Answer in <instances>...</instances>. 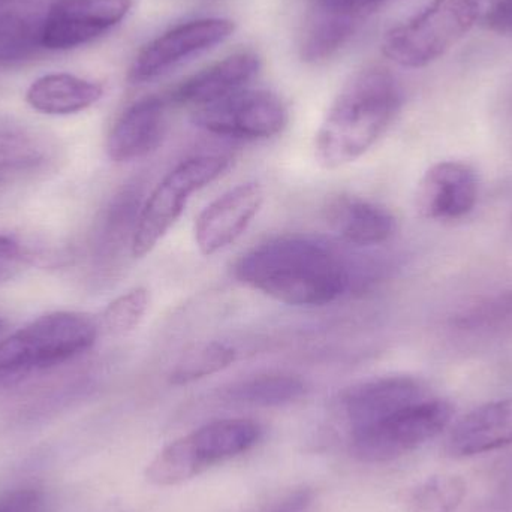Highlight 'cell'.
Here are the masks:
<instances>
[{"instance_id": "obj_12", "label": "cell", "mask_w": 512, "mask_h": 512, "mask_svg": "<svg viewBox=\"0 0 512 512\" xmlns=\"http://www.w3.org/2000/svg\"><path fill=\"white\" fill-rule=\"evenodd\" d=\"M429 396H432L429 387L414 376H381L349 388L343 394L342 409L354 432Z\"/></svg>"}, {"instance_id": "obj_30", "label": "cell", "mask_w": 512, "mask_h": 512, "mask_svg": "<svg viewBox=\"0 0 512 512\" xmlns=\"http://www.w3.org/2000/svg\"><path fill=\"white\" fill-rule=\"evenodd\" d=\"M44 499L33 489L18 490L0 499V512H42Z\"/></svg>"}, {"instance_id": "obj_8", "label": "cell", "mask_w": 512, "mask_h": 512, "mask_svg": "<svg viewBox=\"0 0 512 512\" xmlns=\"http://www.w3.org/2000/svg\"><path fill=\"white\" fill-rule=\"evenodd\" d=\"M234 30L233 20L219 17L198 18L171 27L138 51L128 71L129 83H150L164 77L188 60L227 41Z\"/></svg>"}, {"instance_id": "obj_6", "label": "cell", "mask_w": 512, "mask_h": 512, "mask_svg": "<svg viewBox=\"0 0 512 512\" xmlns=\"http://www.w3.org/2000/svg\"><path fill=\"white\" fill-rule=\"evenodd\" d=\"M453 403L441 397L418 400L385 420L351 432V451L360 462H393L438 438L454 417Z\"/></svg>"}, {"instance_id": "obj_27", "label": "cell", "mask_w": 512, "mask_h": 512, "mask_svg": "<svg viewBox=\"0 0 512 512\" xmlns=\"http://www.w3.org/2000/svg\"><path fill=\"white\" fill-rule=\"evenodd\" d=\"M26 261L27 255L20 243L0 234V285L14 279Z\"/></svg>"}, {"instance_id": "obj_29", "label": "cell", "mask_w": 512, "mask_h": 512, "mask_svg": "<svg viewBox=\"0 0 512 512\" xmlns=\"http://www.w3.org/2000/svg\"><path fill=\"white\" fill-rule=\"evenodd\" d=\"M313 8L330 9L343 14L357 15L366 20L372 12L390 0H307Z\"/></svg>"}, {"instance_id": "obj_4", "label": "cell", "mask_w": 512, "mask_h": 512, "mask_svg": "<svg viewBox=\"0 0 512 512\" xmlns=\"http://www.w3.org/2000/svg\"><path fill=\"white\" fill-rule=\"evenodd\" d=\"M478 15L477 0H432L423 11L387 32L382 53L403 68H424L466 36Z\"/></svg>"}, {"instance_id": "obj_19", "label": "cell", "mask_w": 512, "mask_h": 512, "mask_svg": "<svg viewBox=\"0 0 512 512\" xmlns=\"http://www.w3.org/2000/svg\"><path fill=\"white\" fill-rule=\"evenodd\" d=\"M104 95V87L96 81L57 72L38 78L30 84L26 101L33 110L48 116H69L95 105Z\"/></svg>"}, {"instance_id": "obj_20", "label": "cell", "mask_w": 512, "mask_h": 512, "mask_svg": "<svg viewBox=\"0 0 512 512\" xmlns=\"http://www.w3.org/2000/svg\"><path fill=\"white\" fill-rule=\"evenodd\" d=\"M304 23L300 36L301 60L306 63H322L336 56L357 35L364 18L343 14L330 9L313 8Z\"/></svg>"}, {"instance_id": "obj_21", "label": "cell", "mask_w": 512, "mask_h": 512, "mask_svg": "<svg viewBox=\"0 0 512 512\" xmlns=\"http://www.w3.org/2000/svg\"><path fill=\"white\" fill-rule=\"evenodd\" d=\"M307 384L292 373L270 372L249 376L231 385L227 397L240 405L276 408L291 405L307 394Z\"/></svg>"}, {"instance_id": "obj_7", "label": "cell", "mask_w": 512, "mask_h": 512, "mask_svg": "<svg viewBox=\"0 0 512 512\" xmlns=\"http://www.w3.org/2000/svg\"><path fill=\"white\" fill-rule=\"evenodd\" d=\"M192 123L222 138L267 140L285 129L288 110L276 93L246 87L221 101L195 108Z\"/></svg>"}, {"instance_id": "obj_15", "label": "cell", "mask_w": 512, "mask_h": 512, "mask_svg": "<svg viewBox=\"0 0 512 512\" xmlns=\"http://www.w3.org/2000/svg\"><path fill=\"white\" fill-rule=\"evenodd\" d=\"M512 445V397L474 409L457 421L445 451L454 459L480 456Z\"/></svg>"}, {"instance_id": "obj_22", "label": "cell", "mask_w": 512, "mask_h": 512, "mask_svg": "<svg viewBox=\"0 0 512 512\" xmlns=\"http://www.w3.org/2000/svg\"><path fill=\"white\" fill-rule=\"evenodd\" d=\"M237 360V351L230 343L210 340L186 349L171 369L170 382L177 387L194 384L216 373L224 372Z\"/></svg>"}, {"instance_id": "obj_16", "label": "cell", "mask_w": 512, "mask_h": 512, "mask_svg": "<svg viewBox=\"0 0 512 512\" xmlns=\"http://www.w3.org/2000/svg\"><path fill=\"white\" fill-rule=\"evenodd\" d=\"M327 224L342 242L361 248L384 245L397 231L387 207L355 195H339L328 204Z\"/></svg>"}, {"instance_id": "obj_14", "label": "cell", "mask_w": 512, "mask_h": 512, "mask_svg": "<svg viewBox=\"0 0 512 512\" xmlns=\"http://www.w3.org/2000/svg\"><path fill=\"white\" fill-rule=\"evenodd\" d=\"M261 71V59L254 51H239L212 63L182 81L171 92L170 101L200 108L246 89Z\"/></svg>"}, {"instance_id": "obj_9", "label": "cell", "mask_w": 512, "mask_h": 512, "mask_svg": "<svg viewBox=\"0 0 512 512\" xmlns=\"http://www.w3.org/2000/svg\"><path fill=\"white\" fill-rule=\"evenodd\" d=\"M134 0H53L42 24L44 50L81 47L122 23Z\"/></svg>"}, {"instance_id": "obj_11", "label": "cell", "mask_w": 512, "mask_h": 512, "mask_svg": "<svg viewBox=\"0 0 512 512\" xmlns=\"http://www.w3.org/2000/svg\"><path fill=\"white\" fill-rule=\"evenodd\" d=\"M478 189V176L471 165L439 162L418 183L415 210L427 221H457L477 206Z\"/></svg>"}, {"instance_id": "obj_10", "label": "cell", "mask_w": 512, "mask_h": 512, "mask_svg": "<svg viewBox=\"0 0 512 512\" xmlns=\"http://www.w3.org/2000/svg\"><path fill=\"white\" fill-rule=\"evenodd\" d=\"M262 204L264 189L256 182L240 183L219 195L195 218L198 251L212 256L236 243L254 222Z\"/></svg>"}, {"instance_id": "obj_24", "label": "cell", "mask_w": 512, "mask_h": 512, "mask_svg": "<svg viewBox=\"0 0 512 512\" xmlns=\"http://www.w3.org/2000/svg\"><path fill=\"white\" fill-rule=\"evenodd\" d=\"M200 474V468L185 438L177 439L167 445L146 469L147 481L159 487L177 486Z\"/></svg>"}, {"instance_id": "obj_13", "label": "cell", "mask_w": 512, "mask_h": 512, "mask_svg": "<svg viewBox=\"0 0 512 512\" xmlns=\"http://www.w3.org/2000/svg\"><path fill=\"white\" fill-rule=\"evenodd\" d=\"M167 134V101L146 96L129 105L114 123L107 140L111 161L132 162L155 152Z\"/></svg>"}, {"instance_id": "obj_18", "label": "cell", "mask_w": 512, "mask_h": 512, "mask_svg": "<svg viewBox=\"0 0 512 512\" xmlns=\"http://www.w3.org/2000/svg\"><path fill=\"white\" fill-rule=\"evenodd\" d=\"M262 436L258 423L249 418L213 421L183 436L200 471L254 448Z\"/></svg>"}, {"instance_id": "obj_2", "label": "cell", "mask_w": 512, "mask_h": 512, "mask_svg": "<svg viewBox=\"0 0 512 512\" xmlns=\"http://www.w3.org/2000/svg\"><path fill=\"white\" fill-rule=\"evenodd\" d=\"M402 92L384 68L355 72L331 102L315 137V158L325 170L358 161L399 114Z\"/></svg>"}, {"instance_id": "obj_3", "label": "cell", "mask_w": 512, "mask_h": 512, "mask_svg": "<svg viewBox=\"0 0 512 512\" xmlns=\"http://www.w3.org/2000/svg\"><path fill=\"white\" fill-rule=\"evenodd\" d=\"M98 339V324L78 312L39 316L0 342V385H12L86 354Z\"/></svg>"}, {"instance_id": "obj_31", "label": "cell", "mask_w": 512, "mask_h": 512, "mask_svg": "<svg viewBox=\"0 0 512 512\" xmlns=\"http://www.w3.org/2000/svg\"><path fill=\"white\" fill-rule=\"evenodd\" d=\"M315 504V493L309 489L295 490L277 502L268 512H310Z\"/></svg>"}, {"instance_id": "obj_23", "label": "cell", "mask_w": 512, "mask_h": 512, "mask_svg": "<svg viewBox=\"0 0 512 512\" xmlns=\"http://www.w3.org/2000/svg\"><path fill=\"white\" fill-rule=\"evenodd\" d=\"M466 492L468 487L459 475H435L411 493L409 508L411 512H457Z\"/></svg>"}, {"instance_id": "obj_25", "label": "cell", "mask_w": 512, "mask_h": 512, "mask_svg": "<svg viewBox=\"0 0 512 512\" xmlns=\"http://www.w3.org/2000/svg\"><path fill=\"white\" fill-rule=\"evenodd\" d=\"M149 304L150 292L143 286H137L108 304L102 315V325L111 336H128L134 333L146 318Z\"/></svg>"}, {"instance_id": "obj_5", "label": "cell", "mask_w": 512, "mask_h": 512, "mask_svg": "<svg viewBox=\"0 0 512 512\" xmlns=\"http://www.w3.org/2000/svg\"><path fill=\"white\" fill-rule=\"evenodd\" d=\"M230 164V158L224 155H198L171 170L153 189L135 219L132 256L149 255L179 221L192 195L218 180Z\"/></svg>"}, {"instance_id": "obj_26", "label": "cell", "mask_w": 512, "mask_h": 512, "mask_svg": "<svg viewBox=\"0 0 512 512\" xmlns=\"http://www.w3.org/2000/svg\"><path fill=\"white\" fill-rule=\"evenodd\" d=\"M454 324L465 331L512 330V291L469 307L457 316Z\"/></svg>"}, {"instance_id": "obj_17", "label": "cell", "mask_w": 512, "mask_h": 512, "mask_svg": "<svg viewBox=\"0 0 512 512\" xmlns=\"http://www.w3.org/2000/svg\"><path fill=\"white\" fill-rule=\"evenodd\" d=\"M51 2L0 0V66H14L44 50L42 24Z\"/></svg>"}, {"instance_id": "obj_28", "label": "cell", "mask_w": 512, "mask_h": 512, "mask_svg": "<svg viewBox=\"0 0 512 512\" xmlns=\"http://www.w3.org/2000/svg\"><path fill=\"white\" fill-rule=\"evenodd\" d=\"M483 23L492 32L512 35V0H484Z\"/></svg>"}, {"instance_id": "obj_1", "label": "cell", "mask_w": 512, "mask_h": 512, "mask_svg": "<svg viewBox=\"0 0 512 512\" xmlns=\"http://www.w3.org/2000/svg\"><path fill=\"white\" fill-rule=\"evenodd\" d=\"M234 276L243 285L288 306L321 307L351 288V268L327 243L312 237L268 240L240 256Z\"/></svg>"}, {"instance_id": "obj_32", "label": "cell", "mask_w": 512, "mask_h": 512, "mask_svg": "<svg viewBox=\"0 0 512 512\" xmlns=\"http://www.w3.org/2000/svg\"><path fill=\"white\" fill-rule=\"evenodd\" d=\"M3 330H5V322H3L2 319H0V334L3 333Z\"/></svg>"}]
</instances>
